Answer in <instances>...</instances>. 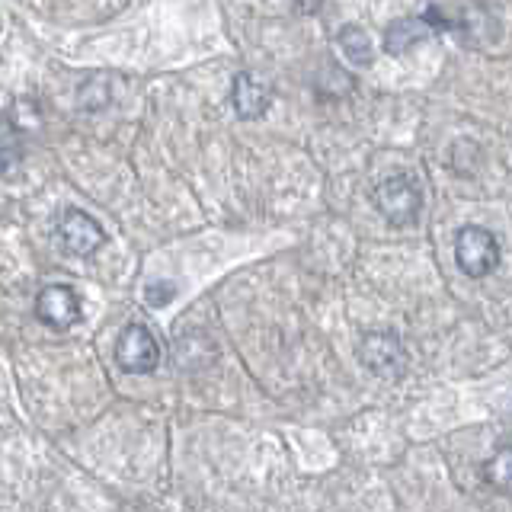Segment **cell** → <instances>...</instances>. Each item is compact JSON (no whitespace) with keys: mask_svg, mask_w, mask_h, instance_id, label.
<instances>
[{"mask_svg":"<svg viewBox=\"0 0 512 512\" xmlns=\"http://www.w3.org/2000/svg\"><path fill=\"white\" fill-rule=\"evenodd\" d=\"M58 237H61V247L71 256H90L106 244V231L96 224V218L80 212V208H68V212H64Z\"/></svg>","mask_w":512,"mask_h":512,"instance_id":"5b68a950","label":"cell"},{"mask_svg":"<svg viewBox=\"0 0 512 512\" xmlns=\"http://www.w3.org/2000/svg\"><path fill=\"white\" fill-rule=\"evenodd\" d=\"M359 359L378 378H400L407 372V349L400 343V336L391 330L365 333L359 343Z\"/></svg>","mask_w":512,"mask_h":512,"instance_id":"7a4b0ae2","label":"cell"},{"mask_svg":"<svg viewBox=\"0 0 512 512\" xmlns=\"http://www.w3.org/2000/svg\"><path fill=\"white\" fill-rule=\"evenodd\" d=\"M116 362L132 375H151L160 365L157 336L141 324H128L116 340Z\"/></svg>","mask_w":512,"mask_h":512,"instance_id":"277c9868","label":"cell"},{"mask_svg":"<svg viewBox=\"0 0 512 512\" xmlns=\"http://www.w3.org/2000/svg\"><path fill=\"white\" fill-rule=\"evenodd\" d=\"M231 103L237 109V116L240 119H256V116H263V112L269 109L272 103V87H269V80L263 77H256L250 71H240L234 77V87H231Z\"/></svg>","mask_w":512,"mask_h":512,"instance_id":"ba28073f","label":"cell"},{"mask_svg":"<svg viewBox=\"0 0 512 512\" xmlns=\"http://www.w3.org/2000/svg\"><path fill=\"white\" fill-rule=\"evenodd\" d=\"M375 205L394 228H404V224H413L416 215H420V205H423L420 186H416L410 176H388V180L375 189Z\"/></svg>","mask_w":512,"mask_h":512,"instance_id":"3957f363","label":"cell"},{"mask_svg":"<svg viewBox=\"0 0 512 512\" xmlns=\"http://www.w3.org/2000/svg\"><path fill=\"white\" fill-rule=\"evenodd\" d=\"M336 42H340L343 55L356 64V68H368V64L375 61V45H372V39H368V32L362 26H343L340 36H336Z\"/></svg>","mask_w":512,"mask_h":512,"instance_id":"9c48e42d","label":"cell"},{"mask_svg":"<svg viewBox=\"0 0 512 512\" xmlns=\"http://www.w3.org/2000/svg\"><path fill=\"white\" fill-rule=\"evenodd\" d=\"M36 317L52 330H71L80 320V298L71 285H48L36 298Z\"/></svg>","mask_w":512,"mask_h":512,"instance_id":"8992f818","label":"cell"},{"mask_svg":"<svg viewBox=\"0 0 512 512\" xmlns=\"http://www.w3.org/2000/svg\"><path fill=\"white\" fill-rule=\"evenodd\" d=\"M176 295V285L173 282H151L148 292H144V298H148L151 308H164L167 301H173Z\"/></svg>","mask_w":512,"mask_h":512,"instance_id":"8fae6325","label":"cell"},{"mask_svg":"<svg viewBox=\"0 0 512 512\" xmlns=\"http://www.w3.org/2000/svg\"><path fill=\"white\" fill-rule=\"evenodd\" d=\"M455 260L464 276L484 279L500 266V240H496L493 231L468 224V228H461L455 234Z\"/></svg>","mask_w":512,"mask_h":512,"instance_id":"6da1fadb","label":"cell"},{"mask_svg":"<svg viewBox=\"0 0 512 512\" xmlns=\"http://www.w3.org/2000/svg\"><path fill=\"white\" fill-rule=\"evenodd\" d=\"M487 480H490V487H496L500 493H509V487H512V452L509 448H500L496 458L487 461Z\"/></svg>","mask_w":512,"mask_h":512,"instance_id":"30bf717a","label":"cell"},{"mask_svg":"<svg viewBox=\"0 0 512 512\" xmlns=\"http://www.w3.org/2000/svg\"><path fill=\"white\" fill-rule=\"evenodd\" d=\"M439 29H448V23L436 10L413 16V20H394L388 26V32H384V48H388L391 55H400V52H407L410 45H416L420 39L432 36V32H439Z\"/></svg>","mask_w":512,"mask_h":512,"instance_id":"52a82bcc","label":"cell"}]
</instances>
